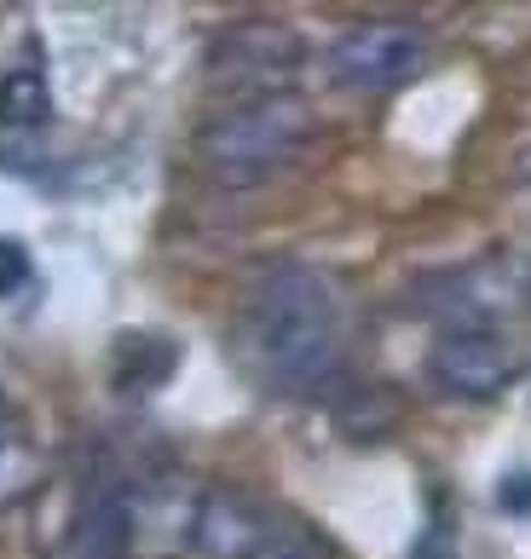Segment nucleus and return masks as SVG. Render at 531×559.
<instances>
[{
	"label": "nucleus",
	"instance_id": "nucleus-1",
	"mask_svg": "<svg viewBox=\"0 0 531 559\" xmlns=\"http://www.w3.org/2000/svg\"><path fill=\"white\" fill-rule=\"evenodd\" d=\"M237 352L249 376L272 392H318L335 381L346 352V300L341 283L318 265L266 272L237 318Z\"/></svg>",
	"mask_w": 531,
	"mask_h": 559
},
{
	"label": "nucleus",
	"instance_id": "nucleus-2",
	"mask_svg": "<svg viewBox=\"0 0 531 559\" xmlns=\"http://www.w3.org/2000/svg\"><path fill=\"white\" fill-rule=\"evenodd\" d=\"M318 139V110L300 93H272V98H243L202 121L197 133V162L220 185H260L283 174L290 162Z\"/></svg>",
	"mask_w": 531,
	"mask_h": 559
},
{
	"label": "nucleus",
	"instance_id": "nucleus-3",
	"mask_svg": "<svg viewBox=\"0 0 531 559\" xmlns=\"http://www.w3.org/2000/svg\"><path fill=\"white\" fill-rule=\"evenodd\" d=\"M300 64H306V40L290 24L249 17V24H232L226 35H214L209 87L237 93V105L243 98H272V93H290Z\"/></svg>",
	"mask_w": 531,
	"mask_h": 559
},
{
	"label": "nucleus",
	"instance_id": "nucleus-4",
	"mask_svg": "<svg viewBox=\"0 0 531 559\" xmlns=\"http://www.w3.org/2000/svg\"><path fill=\"white\" fill-rule=\"evenodd\" d=\"M52 559H133L128 473L98 467L87 479H75L64 525L52 536Z\"/></svg>",
	"mask_w": 531,
	"mask_h": 559
},
{
	"label": "nucleus",
	"instance_id": "nucleus-5",
	"mask_svg": "<svg viewBox=\"0 0 531 559\" xmlns=\"http://www.w3.org/2000/svg\"><path fill=\"white\" fill-rule=\"evenodd\" d=\"M330 81L346 93H393L427 64V35L416 24H353L330 47Z\"/></svg>",
	"mask_w": 531,
	"mask_h": 559
},
{
	"label": "nucleus",
	"instance_id": "nucleus-6",
	"mask_svg": "<svg viewBox=\"0 0 531 559\" xmlns=\"http://www.w3.org/2000/svg\"><path fill=\"white\" fill-rule=\"evenodd\" d=\"M520 376V352L508 346L497 329H445L427 352V381H434L445 399H497L503 386H515Z\"/></svg>",
	"mask_w": 531,
	"mask_h": 559
},
{
	"label": "nucleus",
	"instance_id": "nucleus-7",
	"mask_svg": "<svg viewBox=\"0 0 531 559\" xmlns=\"http://www.w3.org/2000/svg\"><path fill=\"white\" fill-rule=\"evenodd\" d=\"M266 525H272V508H260L255 496L243 490H197V513H191V548L197 559H255Z\"/></svg>",
	"mask_w": 531,
	"mask_h": 559
},
{
	"label": "nucleus",
	"instance_id": "nucleus-8",
	"mask_svg": "<svg viewBox=\"0 0 531 559\" xmlns=\"http://www.w3.org/2000/svg\"><path fill=\"white\" fill-rule=\"evenodd\" d=\"M174 364H179V352H174V341H162V335H121L116 341V381L128 392L162 386L174 376Z\"/></svg>",
	"mask_w": 531,
	"mask_h": 559
},
{
	"label": "nucleus",
	"instance_id": "nucleus-9",
	"mask_svg": "<svg viewBox=\"0 0 531 559\" xmlns=\"http://www.w3.org/2000/svg\"><path fill=\"white\" fill-rule=\"evenodd\" d=\"M47 116H52V87L35 64L0 75V128H40Z\"/></svg>",
	"mask_w": 531,
	"mask_h": 559
},
{
	"label": "nucleus",
	"instance_id": "nucleus-10",
	"mask_svg": "<svg viewBox=\"0 0 531 559\" xmlns=\"http://www.w3.org/2000/svg\"><path fill=\"white\" fill-rule=\"evenodd\" d=\"M255 559H335V548L323 543L306 520H295V513H272V525H266Z\"/></svg>",
	"mask_w": 531,
	"mask_h": 559
},
{
	"label": "nucleus",
	"instance_id": "nucleus-11",
	"mask_svg": "<svg viewBox=\"0 0 531 559\" xmlns=\"http://www.w3.org/2000/svg\"><path fill=\"white\" fill-rule=\"evenodd\" d=\"M30 277H35L30 248L12 242V237H0V295H17V288H30Z\"/></svg>",
	"mask_w": 531,
	"mask_h": 559
},
{
	"label": "nucleus",
	"instance_id": "nucleus-12",
	"mask_svg": "<svg viewBox=\"0 0 531 559\" xmlns=\"http://www.w3.org/2000/svg\"><path fill=\"white\" fill-rule=\"evenodd\" d=\"M497 502L508 508V513H531V473H515V479L503 485V496Z\"/></svg>",
	"mask_w": 531,
	"mask_h": 559
},
{
	"label": "nucleus",
	"instance_id": "nucleus-13",
	"mask_svg": "<svg viewBox=\"0 0 531 559\" xmlns=\"http://www.w3.org/2000/svg\"><path fill=\"white\" fill-rule=\"evenodd\" d=\"M7 444H12V427H7V416H0V455H7Z\"/></svg>",
	"mask_w": 531,
	"mask_h": 559
}]
</instances>
